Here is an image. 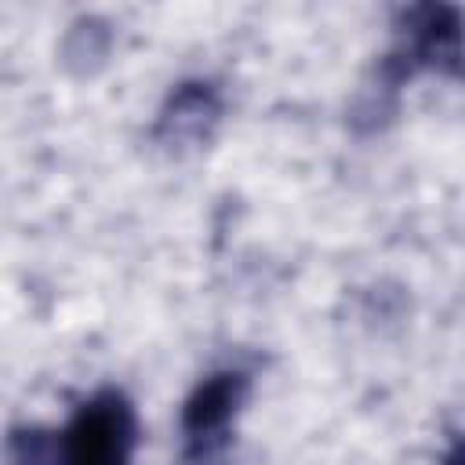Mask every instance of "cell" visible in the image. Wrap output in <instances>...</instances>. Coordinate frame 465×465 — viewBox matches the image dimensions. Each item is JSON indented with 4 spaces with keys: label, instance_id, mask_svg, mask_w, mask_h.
<instances>
[{
    "label": "cell",
    "instance_id": "cell-1",
    "mask_svg": "<svg viewBox=\"0 0 465 465\" xmlns=\"http://www.w3.org/2000/svg\"><path fill=\"white\" fill-rule=\"evenodd\" d=\"M138 447V414L120 389L87 396L54 440V465H131Z\"/></svg>",
    "mask_w": 465,
    "mask_h": 465
},
{
    "label": "cell",
    "instance_id": "cell-2",
    "mask_svg": "<svg viewBox=\"0 0 465 465\" xmlns=\"http://www.w3.org/2000/svg\"><path fill=\"white\" fill-rule=\"evenodd\" d=\"M421 69L465 76V18L458 7L425 4L403 11V25L396 29V47L385 62V76L400 84Z\"/></svg>",
    "mask_w": 465,
    "mask_h": 465
},
{
    "label": "cell",
    "instance_id": "cell-3",
    "mask_svg": "<svg viewBox=\"0 0 465 465\" xmlns=\"http://www.w3.org/2000/svg\"><path fill=\"white\" fill-rule=\"evenodd\" d=\"M251 392L247 371H214L207 374L189 400L182 403V440H185V458L193 465H214L232 436V421Z\"/></svg>",
    "mask_w": 465,
    "mask_h": 465
},
{
    "label": "cell",
    "instance_id": "cell-4",
    "mask_svg": "<svg viewBox=\"0 0 465 465\" xmlns=\"http://www.w3.org/2000/svg\"><path fill=\"white\" fill-rule=\"evenodd\" d=\"M222 116V98L214 91V84L203 80H189L178 84L174 94L167 98L163 113H160V127L156 134L171 145H185V142H200L211 134V127Z\"/></svg>",
    "mask_w": 465,
    "mask_h": 465
},
{
    "label": "cell",
    "instance_id": "cell-5",
    "mask_svg": "<svg viewBox=\"0 0 465 465\" xmlns=\"http://www.w3.org/2000/svg\"><path fill=\"white\" fill-rule=\"evenodd\" d=\"M443 465H465V436L454 440V447L447 450V461Z\"/></svg>",
    "mask_w": 465,
    "mask_h": 465
}]
</instances>
